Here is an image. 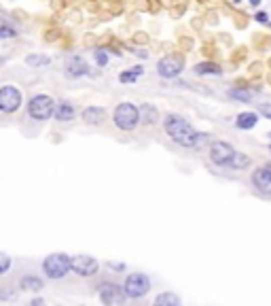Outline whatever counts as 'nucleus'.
<instances>
[{
  "mask_svg": "<svg viewBox=\"0 0 271 306\" xmlns=\"http://www.w3.org/2000/svg\"><path fill=\"white\" fill-rule=\"evenodd\" d=\"M233 153H236V149H233L229 142H224V140H214L212 145H210V160L214 162L216 166L224 168L231 162Z\"/></svg>",
  "mask_w": 271,
  "mask_h": 306,
  "instance_id": "obj_9",
  "label": "nucleus"
},
{
  "mask_svg": "<svg viewBox=\"0 0 271 306\" xmlns=\"http://www.w3.org/2000/svg\"><path fill=\"white\" fill-rule=\"evenodd\" d=\"M229 96L238 98V100H242V102H248L250 98H252V92H250V89H229Z\"/></svg>",
  "mask_w": 271,
  "mask_h": 306,
  "instance_id": "obj_23",
  "label": "nucleus"
},
{
  "mask_svg": "<svg viewBox=\"0 0 271 306\" xmlns=\"http://www.w3.org/2000/svg\"><path fill=\"white\" fill-rule=\"evenodd\" d=\"M72 270L80 276H94L98 272V262L92 255H76L72 257Z\"/></svg>",
  "mask_w": 271,
  "mask_h": 306,
  "instance_id": "obj_10",
  "label": "nucleus"
},
{
  "mask_svg": "<svg viewBox=\"0 0 271 306\" xmlns=\"http://www.w3.org/2000/svg\"><path fill=\"white\" fill-rule=\"evenodd\" d=\"M110 268H114V270H123L125 266H123V264H110Z\"/></svg>",
  "mask_w": 271,
  "mask_h": 306,
  "instance_id": "obj_29",
  "label": "nucleus"
},
{
  "mask_svg": "<svg viewBox=\"0 0 271 306\" xmlns=\"http://www.w3.org/2000/svg\"><path fill=\"white\" fill-rule=\"evenodd\" d=\"M114 125L121 130H134L136 125H138V121L142 119L140 117V109L138 106H134L130 102H123L114 109Z\"/></svg>",
  "mask_w": 271,
  "mask_h": 306,
  "instance_id": "obj_2",
  "label": "nucleus"
},
{
  "mask_svg": "<svg viewBox=\"0 0 271 306\" xmlns=\"http://www.w3.org/2000/svg\"><path fill=\"white\" fill-rule=\"evenodd\" d=\"M250 164V158L246 156V153H240V151H236L233 153V158H231V162L224 168H231V170H244Z\"/></svg>",
  "mask_w": 271,
  "mask_h": 306,
  "instance_id": "obj_13",
  "label": "nucleus"
},
{
  "mask_svg": "<svg viewBox=\"0 0 271 306\" xmlns=\"http://www.w3.org/2000/svg\"><path fill=\"white\" fill-rule=\"evenodd\" d=\"M269 138H271V132H269Z\"/></svg>",
  "mask_w": 271,
  "mask_h": 306,
  "instance_id": "obj_31",
  "label": "nucleus"
},
{
  "mask_svg": "<svg viewBox=\"0 0 271 306\" xmlns=\"http://www.w3.org/2000/svg\"><path fill=\"white\" fill-rule=\"evenodd\" d=\"M269 149H271V147H269Z\"/></svg>",
  "mask_w": 271,
  "mask_h": 306,
  "instance_id": "obj_33",
  "label": "nucleus"
},
{
  "mask_svg": "<svg viewBox=\"0 0 271 306\" xmlns=\"http://www.w3.org/2000/svg\"><path fill=\"white\" fill-rule=\"evenodd\" d=\"M26 62H28L30 66H34V68H44V66L51 64V58H47V56H28Z\"/></svg>",
  "mask_w": 271,
  "mask_h": 306,
  "instance_id": "obj_20",
  "label": "nucleus"
},
{
  "mask_svg": "<svg viewBox=\"0 0 271 306\" xmlns=\"http://www.w3.org/2000/svg\"><path fill=\"white\" fill-rule=\"evenodd\" d=\"M8 266H11V257L4 255V253H0V274H4Z\"/></svg>",
  "mask_w": 271,
  "mask_h": 306,
  "instance_id": "obj_24",
  "label": "nucleus"
},
{
  "mask_svg": "<svg viewBox=\"0 0 271 306\" xmlns=\"http://www.w3.org/2000/svg\"><path fill=\"white\" fill-rule=\"evenodd\" d=\"M28 113L32 119H38V121H44V119H49L51 113H56V102L51 100L49 96H34L30 104H28Z\"/></svg>",
  "mask_w": 271,
  "mask_h": 306,
  "instance_id": "obj_4",
  "label": "nucleus"
},
{
  "mask_svg": "<svg viewBox=\"0 0 271 306\" xmlns=\"http://www.w3.org/2000/svg\"><path fill=\"white\" fill-rule=\"evenodd\" d=\"M66 68H68V75H72V77H80V75L87 73V64H85V62L80 60V58H72V60H68Z\"/></svg>",
  "mask_w": 271,
  "mask_h": 306,
  "instance_id": "obj_12",
  "label": "nucleus"
},
{
  "mask_svg": "<svg viewBox=\"0 0 271 306\" xmlns=\"http://www.w3.org/2000/svg\"><path fill=\"white\" fill-rule=\"evenodd\" d=\"M142 75V68L140 66H136V68H132V70H125V73H121V81H123V83H130V81H136V79H138Z\"/></svg>",
  "mask_w": 271,
  "mask_h": 306,
  "instance_id": "obj_22",
  "label": "nucleus"
},
{
  "mask_svg": "<svg viewBox=\"0 0 271 306\" xmlns=\"http://www.w3.org/2000/svg\"><path fill=\"white\" fill-rule=\"evenodd\" d=\"M236 123H238L240 130H250V128H254V125L258 123V117H256V113H242Z\"/></svg>",
  "mask_w": 271,
  "mask_h": 306,
  "instance_id": "obj_14",
  "label": "nucleus"
},
{
  "mask_svg": "<svg viewBox=\"0 0 271 306\" xmlns=\"http://www.w3.org/2000/svg\"><path fill=\"white\" fill-rule=\"evenodd\" d=\"M252 187L265 198H271V168L269 164L258 166L254 173H252Z\"/></svg>",
  "mask_w": 271,
  "mask_h": 306,
  "instance_id": "obj_7",
  "label": "nucleus"
},
{
  "mask_svg": "<svg viewBox=\"0 0 271 306\" xmlns=\"http://www.w3.org/2000/svg\"><path fill=\"white\" fill-rule=\"evenodd\" d=\"M83 119L87 123H100L104 119V111L98 109V106H89V109L83 111Z\"/></svg>",
  "mask_w": 271,
  "mask_h": 306,
  "instance_id": "obj_16",
  "label": "nucleus"
},
{
  "mask_svg": "<svg viewBox=\"0 0 271 306\" xmlns=\"http://www.w3.org/2000/svg\"><path fill=\"white\" fill-rule=\"evenodd\" d=\"M125 293H128V298H142V295H146L148 289H150V281L146 274L142 272H136V274H130L128 281H125Z\"/></svg>",
  "mask_w": 271,
  "mask_h": 306,
  "instance_id": "obj_5",
  "label": "nucleus"
},
{
  "mask_svg": "<svg viewBox=\"0 0 271 306\" xmlns=\"http://www.w3.org/2000/svg\"><path fill=\"white\" fill-rule=\"evenodd\" d=\"M182 68H184V62H182L180 56H166V58L159 60L157 73L164 79H174V77H178L180 73H182Z\"/></svg>",
  "mask_w": 271,
  "mask_h": 306,
  "instance_id": "obj_6",
  "label": "nucleus"
},
{
  "mask_svg": "<svg viewBox=\"0 0 271 306\" xmlns=\"http://www.w3.org/2000/svg\"><path fill=\"white\" fill-rule=\"evenodd\" d=\"M22 289H42V281L40 278H36V276H26L22 278Z\"/></svg>",
  "mask_w": 271,
  "mask_h": 306,
  "instance_id": "obj_21",
  "label": "nucleus"
},
{
  "mask_svg": "<svg viewBox=\"0 0 271 306\" xmlns=\"http://www.w3.org/2000/svg\"><path fill=\"white\" fill-rule=\"evenodd\" d=\"M96 62H98V64H106V62H108V58H106V53L104 51H96Z\"/></svg>",
  "mask_w": 271,
  "mask_h": 306,
  "instance_id": "obj_26",
  "label": "nucleus"
},
{
  "mask_svg": "<svg viewBox=\"0 0 271 306\" xmlns=\"http://www.w3.org/2000/svg\"><path fill=\"white\" fill-rule=\"evenodd\" d=\"M42 268L51 278H64L68 274V270L72 268V259L64 253H53L42 262Z\"/></svg>",
  "mask_w": 271,
  "mask_h": 306,
  "instance_id": "obj_3",
  "label": "nucleus"
},
{
  "mask_svg": "<svg viewBox=\"0 0 271 306\" xmlns=\"http://www.w3.org/2000/svg\"><path fill=\"white\" fill-rule=\"evenodd\" d=\"M22 104V92L13 85H6L0 89V111L2 113H13L20 109Z\"/></svg>",
  "mask_w": 271,
  "mask_h": 306,
  "instance_id": "obj_8",
  "label": "nucleus"
},
{
  "mask_svg": "<svg viewBox=\"0 0 271 306\" xmlns=\"http://www.w3.org/2000/svg\"><path fill=\"white\" fill-rule=\"evenodd\" d=\"M140 117L144 123H155L157 121V111L152 109L150 104H142L140 106Z\"/></svg>",
  "mask_w": 271,
  "mask_h": 306,
  "instance_id": "obj_18",
  "label": "nucleus"
},
{
  "mask_svg": "<svg viewBox=\"0 0 271 306\" xmlns=\"http://www.w3.org/2000/svg\"><path fill=\"white\" fill-rule=\"evenodd\" d=\"M155 304H159V306H164V304H168V306H180V298H178V295H174V293H161V295H157V298H155Z\"/></svg>",
  "mask_w": 271,
  "mask_h": 306,
  "instance_id": "obj_19",
  "label": "nucleus"
},
{
  "mask_svg": "<svg viewBox=\"0 0 271 306\" xmlns=\"http://www.w3.org/2000/svg\"><path fill=\"white\" fill-rule=\"evenodd\" d=\"M15 37V32L11 28H0V39H11Z\"/></svg>",
  "mask_w": 271,
  "mask_h": 306,
  "instance_id": "obj_27",
  "label": "nucleus"
},
{
  "mask_svg": "<svg viewBox=\"0 0 271 306\" xmlns=\"http://www.w3.org/2000/svg\"><path fill=\"white\" fill-rule=\"evenodd\" d=\"M125 295L128 293L119 285H112V283L100 285V298L104 304H121V302H125Z\"/></svg>",
  "mask_w": 271,
  "mask_h": 306,
  "instance_id": "obj_11",
  "label": "nucleus"
},
{
  "mask_svg": "<svg viewBox=\"0 0 271 306\" xmlns=\"http://www.w3.org/2000/svg\"><path fill=\"white\" fill-rule=\"evenodd\" d=\"M269 168H271V164H269Z\"/></svg>",
  "mask_w": 271,
  "mask_h": 306,
  "instance_id": "obj_32",
  "label": "nucleus"
},
{
  "mask_svg": "<svg viewBox=\"0 0 271 306\" xmlns=\"http://www.w3.org/2000/svg\"><path fill=\"white\" fill-rule=\"evenodd\" d=\"M164 128L168 132V136L178 142L180 147H200L202 142L208 140V134H202V132H195V128L188 123L184 117L180 115H168L166 121H164Z\"/></svg>",
  "mask_w": 271,
  "mask_h": 306,
  "instance_id": "obj_1",
  "label": "nucleus"
},
{
  "mask_svg": "<svg viewBox=\"0 0 271 306\" xmlns=\"http://www.w3.org/2000/svg\"><path fill=\"white\" fill-rule=\"evenodd\" d=\"M258 113L263 115V117H267V119H271V104H269V102L260 104V106H258Z\"/></svg>",
  "mask_w": 271,
  "mask_h": 306,
  "instance_id": "obj_25",
  "label": "nucleus"
},
{
  "mask_svg": "<svg viewBox=\"0 0 271 306\" xmlns=\"http://www.w3.org/2000/svg\"><path fill=\"white\" fill-rule=\"evenodd\" d=\"M250 5H254V7H256V5H260V0H250Z\"/></svg>",
  "mask_w": 271,
  "mask_h": 306,
  "instance_id": "obj_30",
  "label": "nucleus"
},
{
  "mask_svg": "<svg viewBox=\"0 0 271 306\" xmlns=\"http://www.w3.org/2000/svg\"><path fill=\"white\" fill-rule=\"evenodd\" d=\"M74 117V109H72V104H68V102H60L58 106H56V119H60V121H68V119H72Z\"/></svg>",
  "mask_w": 271,
  "mask_h": 306,
  "instance_id": "obj_15",
  "label": "nucleus"
},
{
  "mask_svg": "<svg viewBox=\"0 0 271 306\" xmlns=\"http://www.w3.org/2000/svg\"><path fill=\"white\" fill-rule=\"evenodd\" d=\"M195 73L197 75H220L222 68L218 64H212V62H204V64L195 66Z\"/></svg>",
  "mask_w": 271,
  "mask_h": 306,
  "instance_id": "obj_17",
  "label": "nucleus"
},
{
  "mask_svg": "<svg viewBox=\"0 0 271 306\" xmlns=\"http://www.w3.org/2000/svg\"><path fill=\"white\" fill-rule=\"evenodd\" d=\"M256 22H267V13H256Z\"/></svg>",
  "mask_w": 271,
  "mask_h": 306,
  "instance_id": "obj_28",
  "label": "nucleus"
}]
</instances>
